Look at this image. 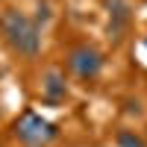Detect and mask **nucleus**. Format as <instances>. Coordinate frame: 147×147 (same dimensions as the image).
Segmentation results:
<instances>
[{
	"label": "nucleus",
	"mask_w": 147,
	"mask_h": 147,
	"mask_svg": "<svg viewBox=\"0 0 147 147\" xmlns=\"http://www.w3.org/2000/svg\"><path fill=\"white\" fill-rule=\"evenodd\" d=\"M0 35L3 41L24 59H35L41 50V27L21 9H3L0 12Z\"/></svg>",
	"instance_id": "nucleus-1"
},
{
	"label": "nucleus",
	"mask_w": 147,
	"mask_h": 147,
	"mask_svg": "<svg viewBox=\"0 0 147 147\" xmlns=\"http://www.w3.org/2000/svg\"><path fill=\"white\" fill-rule=\"evenodd\" d=\"M56 136H59L56 124L47 121V118H41L38 112H32V109H27V112L15 121V138L21 144H27V147H44Z\"/></svg>",
	"instance_id": "nucleus-2"
},
{
	"label": "nucleus",
	"mask_w": 147,
	"mask_h": 147,
	"mask_svg": "<svg viewBox=\"0 0 147 147\" xmlns=\"http://www.w3.org/2000/svg\"><path fill=\"white\" fill-rule=\"evenodd\" d=\"M65 65H68V71H71L77 80L91 82V80L100 77V71H103V65H106V59H103V53L97 50L94 44H77V47H71V50H68Z\"/></svg>",
	"instance_id": "nucleus-3"
},
{
	"label": "nucleus",
	"mask_w": 147,
	"mask_h": 147,
	"mask_svg": "<svg viewBox=\"0 0 147 147\" xmlns=\"http://www.w3.org/2000/svg\"><path fill=\"white\" fill-rule=\"evenodd\" d=\"M103 9L109 15V38L121 41L129 30V21H132V3L129 0H103Z\"/></svg>",
	"instance_id": "nucleus-4"
},
{
	"label": "nucleus",
	"mask_w": 147,
	"mask_h": 147,
	"mask_svg": "<svg viewBox=\"0 0 147 147\" xmlns=\"http://www.w3.org/2000/svg\"><path fill=\"white\" fill-rule=\"evenodd\" d=\"M41 97L47 103H62L68 97V80L59 68H47L41 77Z\"/></svg>",
	"instance_id": "nucleus-5"
},
{
	"label": "nucleus",
	"mask_w": 147,
	"mask_h": 147,
	"mask_svg": "<svg viewBox=\"0 0 147 147\" xmlns=\"http://www.w3.org/2000/svg\"><path fill=\"white\" fill-rule=\"evenodd\" d=\"M115 138H118V147H147V144H144V138H141V136H136L132 129H121Z\"/></svg>",
	"instance_id": "nucleus-6"
}]
</instances>
